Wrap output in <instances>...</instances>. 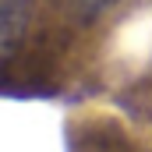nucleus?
Masks as SVG:
<instances>
[{"instance_id":"nucleus-2","label":"nucleus","mask_w":152,"mask_h":152,"mask_svg":"<svg viewBox=\"0 0 152 152\" xmlns=\"http://www.w3.org/2000/svg\"><path fill=\"white\" fill-rule=\"evenodd\" d=\"M71 4H75V11L81 18H96V14H103L106 7H113L117 0H71Z\"/></svg>"},{"instance_id":"nucleus-1","label":"nucleus","mask_w":152,"mask_h":152,"mask_svg":"<svg viewBox=\"0 0 152 152\" xmlns=\"http://www.w3.org/2000/svg\"><path fill=\"white\" fill-rule=\"evenodd\" d=\"M32 21V0H0V53L4 60L14 57Z\"/></svg>"}]
</instances>
